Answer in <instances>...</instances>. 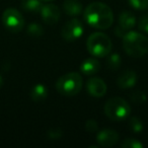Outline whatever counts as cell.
<instances>
[{
  "mask_svg": "<svg viewBox=\"0 0 148 148\" xmlns=\"http://www.w3.org/2000/svg\"><path fill=\"white\" fill-rule=\"evenodd\" d=\"M121 63H122V60L119 54H112L111 56L108 57L107 65L109 69H111V70L119 69V67L121 66Z\"/></svg>",
  "mask_w": 148,
  "mask_h": 148,
  "instance_id": "cell-17",
  "label": "cell"
},
{
  "mask_svg": "<svg viewBox=\"0 0 148 148\" xmlns=\"http://www.w3.org/2000/svg\"><path fill=\"white\" fill-rule=\"evenodd\" d=\"M146 99H147L146 95L142 91H136V92L131 95V101L136 103H142L146 101Z\"/></svg>",
  "mask_w": 148,
  "mask_h": 148,
  "instance_id": "cell-22",
  "label": "cell"
},
{
  "mask_svg": "<svg viewBox=\"0 0 148 148\" xmlns=\"http://www.w3.org/2000/svg\"><path fill=\"white\" fill-rule=\"evenodd\" d=\"M87 92L93 97H103L107 93V84L99 77H91L86 83Z\"/></svg>",
  "mask_w": 148,
  "mask_h": 148,
  "instance_id": "cell-9",
  "label": "cell"
},
{
  "mask_svg": "<svg viewBox=\"0 0 148 148\" xmlns=\"http://www.w3.org/2000/svg\"><path fill=\"white\" fill-rule=\"evenodd\" d=\"M48 97V89L44 84H36L31 90V97L34 101H43Z\"/></svg>",
  "mask_w": 148,
  "mask_h": 148,
  "instance_id": "cell-15",
  "label": "cell"
},
{
  "mask_svg": "<svg viewBox=\"0 0 148 148\" xmlns=\"http://www.w3.org/2000/svg\"><path fill=\"white\" fill-rule=\"evenodd\" d=\"M63 9L65 13L70 16H77L83 11V5L78 0H66L64 2Z\"/></svg>",
  "mask_w": 148,
  "mask_h": 148,
  "instance_id": "cell-13",
  "label": "cell"
},
{
  "mask_svg": "<svg viewBox=\"0 0 148 148\" xmlns=\"http://www.w3.org/2000/svg\"><path fill=\"white\" fill-rule=\"evenodd\" d=\"M41 16L43 21H45L47 25H55L59 21L61 13H60V9L58 6L52 3H48L42 6V9L40 11Z\"/></svg>",
  "mask_w": 148,
  "mask_h": 148,
  "instance_id": "cell-8",
  "label": "cell"
},
{
  "mask_svg": "<svg viewBox=\"0 0 148 148\" xmlns=\"http://www.w3.org/2000/svg\"><path fill=\"white\" fill-rule=\"evenodd\" d=\"M48 136L50 137V139L52 140H58L59 138H61L62 136V132L61 130L58 129H52L48 132Z\"/></svg>",
  "mask_w": 148,
  "mask_h": 148,
  "instance_id": "cell-25",
  "label": "cell"
},
{
  "mask_svg": "<svg viewBox=\"0 0 148 148\" xmlns=\"http://www.w3.org/2000/svg\"><path fill=\"white\" fill-rule=\"evenodd\" d=\"M27 32L29 34V36L34 38H40L44 35V29L39 23H31L27 27Z\"/></svg>",
  "mask_w": 148,
  "mask_h": 148,
  "instance_id": "cell-18",
  "label": "cell"
},
{
  "mask_svg": "<svg viewBox=\"0 0 148 148\" xmlns=\"http://www.w3.org/2000/svg\"><path fill=\"white\" fill-rule=\"evenodd\" d=\"M42 1H45V2H51V1H54V0H42Z\"/></svg>",
  "mask_w": 148,
  "mask_h": 148,
  "instance_id": "cell-27",
  "label": "cell"
},
{
  "mask_svg": "<svg viewBox=\"0 0 148 148\" xmlns=\"http://www.w3.org/2000/svg\"><path fill=\"white\" fill-rule=\"evenodd\" d=\"M123 48L129 56L140 58L148 52V38L137 32H128L123 37Z\"/></svg>",
  "mask_w": 148,
  "mask_h": 148,
  "instance_id": "cell-2",
  "label": "cell"
},
{
  "mask_svg": "<svg viewBox=\"0 0 148 148\" xmlns=\"http://www.w3.org/2000/svg\"><path fill=\"white\" fill-rule=\"evenodd\" d=\"M82 76L77 72H69L64 74L58 79L56 83V89L62 95L73 97L80 92L82 88Z\"/></svg>",
  "mask_w": 148,
  "mask_h": 148,
  "instance_id": "cell-3",
  "label": "cell"
},
{
  "mask_svg": "<svg viewBox=\"0 0 148 148\" xmlns=\"http://www.w3.org/2000/svg\"><path fill=\"white\" fill-rule=\"evenodd\" d=\"M105 114L112 121H122L131 114L130 105L122 97H112L105 103Z\"/></svg>",
  "mask_w": 148,
  "mask_h": 148,
  "instance_id": "cell-5",
  "label": "cell"
},
{
  "mask_svg": "<svg viewBox=\"0 0 148 148\" xmlns=\"http://www.w3.org/2000/svg\"><path fill=\"white\" fill-rule=\"evenodd\" d=\"M83 32H84V29H83V25L81 21L77 18H72L64 25L61 35L64 40L68 42H73L79 39L82 36Z\"/></svg>",
  "mask_w": 148,
  "mask_h": 148,
  "instance_id": "cell-7",
  "label": "cell"
},
{
  "mask_svg": "<svg viewBox=\"0 0 148 148\" xmlns=\"http://www.w3.org/2000/svg\"><path fill=\"white\" fill-rule=\"evenodd\" d=\"M138 27L140 31L148 34V14L141 16V18L139 19V23H138Z\"/></svg>",
  "mask_w": 148,
  "mask_h": 148,
  "instance_id": "cell-23",
  "label": "cell"
},
{
  "mask_svg": "<svg viewBox=\"0 0 148 148\" xmlns=\"http://www.w3.org/2000/svg\"><path fill=\"white\" fill-rule=\"evenodd\" d=\"M136 25V17L131 11H123L119 17V27L125 31L133 29Z\"/></svg>",
  "mask_w": 148,
  "mask_h": 148,
  "instance_id": "cell-14",
  "label": "cell"
},
{
  "mask_svg": "<svg viewBox=\"0 0 148 148\" xmlns=\"http://www.w3.org/2000/svg\"><path fill=\"white\" fill-rule=\"evenodd\" d=\"M83 17L87 25L99 29H109L114 23V13L112 9L101 2L89 4L83 11Z\"/></svg>",
  "mask_w": 148,
  "mask_h": 148,
  "instance_id": "cell-1",
  "label": "cell"
},
{
  "mask_svg": "<svg viewBox=\"0 0 148 148\" xmlns=\"http://www.w3.org/2000/svg\"><path fill=\"white\" fill-rule=\"evenodd\" d=\"M85 129L89 133H95V132H97V130H99V125H97V123L95 120H88L85 123Z\"/></svg>",
  "mask_w": 148,
  "mask_h": 148,
  "instance_id": "cell-24",
  "label": "cell"
},
{
  "mask_svg": "<svg viewBox=\"0 0 148 148\" xmlns=\"http://www.w3.org/2000/svg\"><path fill=\"white\" fill-rule=\"evenodd\" d=\"M86 48L89 53L95 57L103 58L111 53L113 44L107 35L103 33H95L87 39Z\"/></svg>",
  "mask_w": 148,
  "mask_h": 148,
  "instance_id": "cell-4",
  "label": "cell"
},
{
  "mask_svg": "<svg viewBox=\"0 0 148 148\" xmlns=\"http://www.w3.org/2000/svg\"><path fill=\"white\" fill-rule=\"evenodd\" d=\"M3 25L11 33H18L25 27V18L15 8H7L2 14Z\"/></svg>",
  "mask_w": 148,
  "mask_h": 148,
  "instance_id": "cell-6",
  "label": "cell"
},
{
  "mask_svg": "<svg viewBox=\"0 0 148 148\" xmlns=\"http://www.w3.org/2000/svg\"><path fill=\"white\" fill-rule=\"evenodd\" d=\"M101 69V63L95 58H87L82 62L80 66V70L84 75L91 76L95 75Z\"/></svg>",
  "mask_w": 148,
  "mask_h": 148,
  "instance_id": "cell-12",
  "label": "cell"
},
{
  "mask_svg": "<svg viewBox=\"0 0 148 148\" xmlns=\"http://www.w3.org/2000/svg\"><path fill=\"white\" fill-rule=\"evenodd\" d=\"M122 148H143V144L137 139L134 138H128V139L124 140L121 144Z\"/></svg>",
  "mask_w": 148,
  "mask_h": 148,
  "instance_id": "cell-20",
  "label": "cell"
},
{
  "mask_svg": "<svg viewBox=\"0 0 148 148\" xmlns=\"http://www.w3.org/2000/svg\"><path fill=\"white\" fill-rule=\"evenodd\" d=\"M2 85H3V78H2V76L0 75V87L2 86Z\"/></svg>",
  "mask_w": 148,
  "mask_h": 148,
  "instance_id": "cell-26",
  "label": "cell"
},
{
  "mask_svg": "<svg viewBox=\"0 0 148 148\" xmlns=\"http://www.w3.org/2000/svg\"><path fill=\"white\" fill-rule=\"evenodd\" d=\"M129 128L134 133H141L143 131V123L137 117H132L129 121Z\"/></svg>",
  "mask_w": 148,
  "mask_h": 148,
  "instance_id": "cell-19",
  "label": "cell"
},
{
  "mask_svg": "<svg viewBox=\"0 0 148 148\" xmlns=\"http://www.w3.org/2000/svg\"><path fill=\"white\" fill-rule=\"evenodd\" d=\"M42 0H21V7L25 11L31 13H38L42 9Z\"/></svg>",
  "mask_w": 148,
  "mask_h": 148,
  "instance_id": "cell-16",
  "label": "cell"
},
{
  "mask_svg": "<svg viewBox=\"0 0 148 148\" xmlns=\"http://www.w3.org/2000/svg\"><path fill=\"white\" fill-rule=\"evenodd\" d=\"M97 141L103 147H113L119 141V134L112 129H103L97 135Z\"/></svg>",
  "mask_w": 148,
  "mask_h": 148,
  "instance_id": "cell-10",
  "label": "cell"
},
{
  "mask_svg": "<svg viewBox=\"0 0 148 148\" xmlns=\"http://www.w3.org/2000/svg\"><path fill=\"white\" fill-rule=\"evenodd\" d=\"M129 4L136 10L148 9V0H129Z\"/></svg>",
  "mask_w": 148,
  "mask_h": 148,
  "instance_id": "cell-21",
  "label": "cell"
},
{
  "mask_svg": "<svg viewBox=\"0 0 148 148\" xmlns=\"http://www.w3.org/2000/svg\"><path fill=\"white\" fill-rule=\"evenodd\" d=\"M138 80V76L135 71L133 70H126L118 77L117 84L120 88H131L136 84Z\"/></svg>",
  "mask_w": 148,
  "mask_h": 148,
  "instance_id": "cell-11",
  "label": "cell"
}]
</instances>
